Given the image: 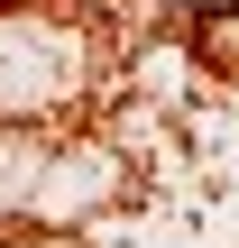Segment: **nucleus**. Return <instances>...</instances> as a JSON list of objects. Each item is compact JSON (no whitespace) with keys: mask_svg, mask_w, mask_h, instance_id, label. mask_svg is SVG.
<instances>
[]
</instances>
